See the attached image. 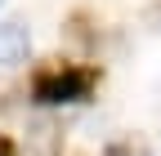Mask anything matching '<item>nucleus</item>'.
<instances>
[{"label":"nucleus","instance_id":"nucleus-1","mask_svg":"<svg viewBox=\"0 0 161 156\" xmlns=\"http://www.w3.org/2000/svg\"><path fill=\"white\" fill-rule=\"evenodd\" d=\"M98 85L94 67H45L31 76V98L45 107H63V103H85Z\"/></svg>","mask_w":161,"mask_h":156},{"label":"nucleus","instance_id":"nucleus-2","mask_svg":"<svg viewBox=\"0 0 161 156\" xmlns=\"http://www.w3.org/2000/svg\"><path fill=\"white\" fill-rule=\"evenodd\" d=\"M31 49V36L23 23H0V67H14V63H23Z\"/></svg>","mask_w":161,"mask_h":156},{"label":"nucleus","instance_id":"nucleus-3","mask_svg":"<svg viewBox=\"0 0 161 156\" xmlns=\"http://www.w3.org/2000/svg\"><path fill=\"white\" fill-rule=\"evenodd\" d=\"M103 156H152V152H148L143 143H134V138H121V143H112Z\"/></svg>","mask_w":161,"mask_h":156},{"label":"nucleus","instance_id":"nucleus-4","mask_svg":"<svg viewBox=\"0 0 161 156\" xmlns=\"http://www.w3.org/2000/svg\"><path fill=\"white\" fill-rule=\"evenodd\" d=\"M0 156H18V147H14L9 134H0Z\"/></svg>","mask_w":161,"mask_h":156}]
</instances>
